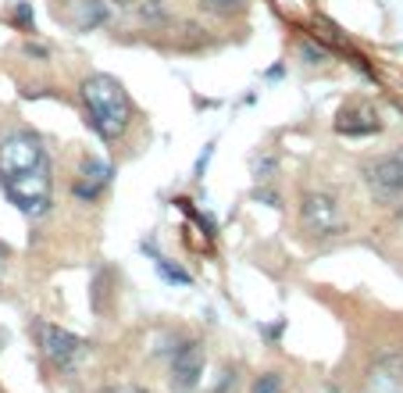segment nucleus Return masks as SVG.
Returning <instances> with one entry per match:
<instances>
[{
    "mask_svg": "<svg viewBox=\"0 0 403 393\" xmlns=\"http://www.w3.org/2000/svg\"><path fill=\"white\" fill-rule=\"evenodd\" d=\"M82 104H86V122L107 143L121 140L126 129L132 126V101L114 75H104V72L89 75L82 82Z\"/></svg>",
    "mask_w": 403,
    "mask_h": 393,
    "instance_id": "obj_1",
    "label": "nucleus"
},
{
    "mask_svg": "<svg viewBox=\"0 0 403 393\" xmlns=\"http://www.w3.org/2000/svg\"><path fill=\"white\" fill-rule=\"evenodd\" d=\"M300 229L311 239H332L347 229L343 204L332 190H307L300 197Z\"/></svg>",
    "mask_w": 403,
    "mask_h": 393,
    "instance_id": "obj_2",
    "label": "nucleus"
},
{
    "mask_svg": "<svg viewBox=\"0 0 403 393\" xmlns=\"http://www.w3.org/2000/svg\"><path fill=\"white\" fill-rule=\"evenodd\" d=\"M367 193L375 197V204L382 207H396L403 204V150H393V154H379L364 161L360 168Z\"/></svg>",
    "mask_w": 403,
    "mask_h": 393,
    "instance_id": "obj_3",
    "label": "nucleus"
},
{
    "mask_svg": "<svg viewBox=\"0 0 403 393\" xmlns=\"http://www.w3.org/2000/svg\"><path fill=\"white\" fill-rule=\"evenodd\" d=\"M50 158H47V147L36 133L29 129H15L0 140V179L8 175H22V172H36V168H47Z\"/></svg>",
    "mask_w": 403,
    "mask_h": 393,
    "instance_id": "obj_4",
    "label": "nucleus"
},
{
    "mask_svg": "<svg viewBox=\"0 0 403 393\" xmlns=\"http://www.w3.org/2000/svg\"><path fill=\"white\" fill-rule=\"evenodd\" d=\"M8 200L22 211V215H47L50 211V165L47 168H36V172H22V175H8L0 179Z\"/></svg>",
    "mask_w": 403,
    "mask_h": 393,
    "instance_id": "obj_5",
    "label": "nucleus"
},
{
    "mask_svg": "<svg viewBox=\"0 0 403 393\" xmlns=\"http://www.w3.org/2000/svg\"><path fill=\"white\" fill-rule=\"evenodd\" d=\"M36 336H40V350L47 354V361L61 372H72L75 361L86 354V340H79L75 332L61 329V325H50V322H36Z\"/></svg>",
    "mask_w": 403,
    "mask_h": 393,
    "instance_id": "obj_6",
    "label": "nucleus"
},
{
    "mask_svg": "<svg viewBox=\"0 0 403 393\" xmlns=\"http://www.w3.org/2000/svg\"><path fill=\"white\" fill-rule=\"evenodd\" d=\"M204 365H207V350L200 340H185L175 354H172V386L175 390H193L204 379Z\"/></svg>",
    "mask_w": 403,
    "mask_h": 393,
    "instance_id": "obj_7",
    "label": "nucleus"
},
{
    "mask_svg": "<svg viewBox=\"0 0 403 393\" xmlns=\"http://www.w3.org/2000/svg\"><path fill=\"white\" fill-rule=\"evenodd\" d=\"M57 18H65L75 33H93V29L107 25L111 8L107 0H65V8H57Z\"/></svg>",
    "mask_w": 403,
    "mask_h": 393,
    "instance_id": "obj_8",
    "label": "nucleus"
},
{
    "mask_svg": "<svg viewBox=\"0 0 403 393\" xmlns=\"http://www.w3.org/2000/svg\"><path fill=\"white\" fill-rule=\"evenodd\" d=\"M382 129L379 111L364 104V101H350L343 111L335 114V133L339 136H375Z\"/></svg>",
    "mask_w": 403,
    "mask_h": 393,
    "instance_id": "obj_9",
    "label": "nucleus"
},
{
    "mask_svg": "<svg viewBox=\"0 0 403 393\" xmlns=\"http://www.w3.org/2000/svg\"><path fill=\"white\" fill-rule=\"evenodd\" d=\"M111 175H114V168L107 165V161H100V158H86L82 161V172H79V179H75V197L79 200H97L100 197V190L111 183Z\"/></svg>",
    "mask_w": 403,
    "mask_h": 393,
    "instance_id": "obj_10",
    "label": "nucleus"
},
{
    "mask_svg": "<svg viewBox=\"0 0 403 393\" xmlns=\"http://www.w3.org/2000/svg\"><path fill=\"white\" fill-rule=\"evenodd\" d=\"M136 18L143 22V25H168V8L161 4V0H139L136 4Z\"/></svg>",
    "mask_w": 403,
    "mask_h": 393,
    "instance_id": "obj_11",
    "label": "nucleus"
},
{
    "mask_svg": "<svg viewBox=\"0 0 403 393\" xmlns=\"http://www.w3.org/2000/svg\"><path fill=\"white\" fill-rule=\"evenodd\" d=\"M153 261H158V272H161V279H165V283H178V286H190V283H193L190 272L178 268V265H172L168 258H161V254H158Z\"/></svg>",
    "mask_w": 403,
    "mask_h": 393,
    "instance_id": "obj_12",
    "label": "nucleus"
},
{
    "mask_svg": "<svg viewBox=\"0 0 403 393\" xmlns=\"http://www.w3.org/2000/svg\"><path fill=\"white\" fill-rule=\"evenodd\" d=\"M282 390H286L282 376H278V372H264V376L254 379V390H250V393H282Z\"/></svg>",
    "mask_w": 403,
    "mask_h": 393,
    "instance_id": "obj_13",
    "label": "nucleus"
},
{
    "mask_svg": "<svg viewBox=\"0 0 403 393\" xmlns=\"http://www.w3.org/2000/svg\"><path fill=\"white\" fill-rule=\"evenodd\" d=\"M300 61H303V65H321V61H328V50H325L321 43H314V40H307V43L300 47Z\"/></svg>",
    "mask_w": 403,
    "mask_h": 393,
    "instance_id": "obj_14",
    "label": "nucleus"
},
{
    "mask_svg": "<svg viewBox=\"0 0 403 393\" xmlns=\"http://www.w3.org/2000/svg\"><path fill=\"white\" fill-rule=\"evenodd\" d=\"M204 4L211 8V11H222V15H232V11H239L246 0H204Z\"/></svg>",
    "mask_w": 403,
    "mask_h": 393,
    "instance_id": "obj_15",
    "label": "nucleus"
},
{
    "mask_svg": "<svg viewBox=\"0 0 403 393\" xmlns=\"http://www.w3.org/2000/svg\"><path fill=\"white\" fill-rule=\"evenodd\" d=\"M15 22L29 29V25H33V8H29V4H18V8H15Z\"/></svg>",
    "mask_w": 403,
    "mask_h": 393,
    "instance_id": "obj_16",
    "label": "nucleus"
},
{
    "mask_svg": "<svg viewBox=\"0 0 403 393\" xmlns=\"http://www.w3.org/2000/svg\"><path fill=\"white\" fill-rule=\"evenodd\" d=\"M211 154H214V143H207V147H204V154L197 158V179H204V172H207V161H211Z\"/></svg>",
    "mask_w": 403,
    "mask_h": 393,
    "instance_id": "obj_17",
    "label": "nucleus"
},
{
    "mask_svg": "<svg viewBox=\"0 0 403 393\" xmlns=\"http://www.w3.org/2000/svg\"><path fill=\"white\" fill-rule=\"evenodd\" d=\"M104 393H146V390H139V386H129V383H121V386H107Z\"/></svg>",
    "mask_w": 403,
    "mask_h": 393,
    "instance_id": "obj_18",
    "label": "nucleus"
},
{
    "mask_svg": "<svg viewBox=\"0 0 403 393\" xmlns=\"http://www.w3.org/2000/svg\"><path fill=\"white\" fill-rule=\"evenodd\" d=\"M29 54H36V57H47V47H36V43H25Z\"/></svg>",
    "mask_w": 403,
    "mask_h": 393,
    "instance_id": "obj_19",
    "label": "nucleus"
},
{
    "mask_svg": "<svg viewBox=\"0 0 403 393\" xmlns=\"http://www.w3.org/2000/svg\"><path fill=\"white\" fill-rule=\"evenodd\" d=\"M8 254H11V251H8L4 244H0V272H4V265H8Z\"/></svg>",
    "mask_w": 403,
    "mask_h": 393,
    "instance_id": "obj_20",
    "label": "nucleus"
}]
</instances>
